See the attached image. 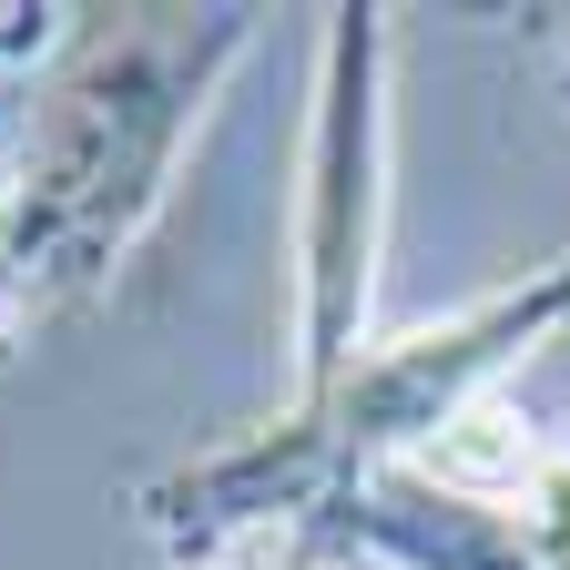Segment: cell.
Wrapping results in <instances>:
<instances>
[{"mask_svg": "<svg viewBox=\"0 0 570 570\" xmlns=\"http://www.w3.org/2000/svg\"><path fill=\"white\" fill-rule=\"evenodd\" d=\"M560 326H570V255L530 265L520 285H489V296H469L439 326L377 336L326 387H296V407L265 417L255 439L164 469L142 489V530L184 570H214V560H235L245 540H275V530H326L367 479L417 469Z\"/></svg>", "mask_w": 570, "mask_h": 570, "instance_id": "1", "label": "cell"}, {"mask_svg": "<svg viewBox=\"0 0 570 570\" xmlns=\"http://www.w3.org/2000/svg\"><path fill=\"white\" fill-rule=\"evenodd\" d=\"M387 11H326L316 31V122L296 184V367L326 387L377 336V255H387Z\"/></svg>", "mask_w": 570, "mask_h": 570, "instance_id": "3", "label": "cell"}, {"mask_svg": "<svg viewBox=\"0 0 570 570\" xmlns=\"http://www.w3.org/2000/svg\"><path fill=\"white\" fill-rule=\"evenodd\" d=\"M51 21H71V11H0V61H11V51H41Z\"/></svg>", "mask_w": 570, "mask_h": 570, "instance_id": "4", "label": "cell"}, {"mask_svg": "<svg viewBox=\"0 0 570 570\" xmlns=\"http://www.w3.org/2000/svg\"><path fill=\"white\" fill-rule=\"evenodd\" d=\"M214 570H245V560H214Z\"/></svg>", "mask_w": 570, "mask_h": 570, "instance_id": "6", "label": "cell"}, {"mask_svg": "<svg viewBox=\"0 0 570 570\" xmlns=\"http://www.w3.org/2000/svg\"><path fill=\"white\" fill-rule=\"evenodd\" d=\"M31 326V306H21V275H11V245H0V346H11Z\"/></svg>", "mask_w": 570, "mask_h": 570, "instance_id": "5", "label": "cell"}, {"mask_svg": "<svg viewBox=\"0 0 570 570\" xmlns=\"http://www.w3.org/2000/svg\"><path fill=\"white\" fill-rule=\"evenodd\" d=\"M560 570H570V560H560Z\"/></svg>", "mask_w": 570, "mask_h": 570, "instance_id": "7", "label": "cell"}, {"mask_svg": "<svg viewBox=\"0 0 570 570\" xmlns=\"http://www.w3.org/2000/svg\"><path fill=\"white\" fill-rule=\"evenodd\" d=\"M255 11H82L51 92L31 112L21 174L0 194L21 306H82L112 285V265L142 245V225L174 204V174L194 132L245 61Z\"/></svg>", "mask_w": 570, "mask_h": 570, "instance_id": "2", "label": "cell"}]
</instances>
